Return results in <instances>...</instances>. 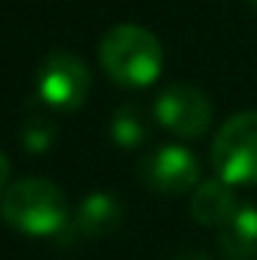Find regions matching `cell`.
<instances>
[{"instance_id": "8fae6325", "label": "cell", "mask_w": 257, "mask_h": 260, "mask_svg": "<svg viewBox=\"0 0 257 260\" xmlns=\"http://www.w3.org/2000/svg\"><path fill=\"white\" fill-rule=\"evenodd\" d=\"M22 147L30 152V155H45L47 150L56 141V127L47 119H30L25 127H22Z\"/></svg>"}, {"instance_id": "9c48e42d", "label": "cell", "mask_w": 257, "mask_h": 260, "mask_svg": "<svg viewBox=\"0 0 257 260\" xmlns=\"http://www.w3.org/2000/svg\"><path fill=\"white\" fill-rule=\"evenodd\" d=\"M218 249L227 260H257V208L238 205L218 227Z\"/></svg>"}, {"instance_id": "5b68a950", "label": "cell", "mask_w": 257, "mask_h": 260, "mask_svg": "<svg viewBox=\"0 0 257 260\" xmlns=\"http://www.w3.org/2000/svg\"><path fill=\"white\" fill-rule=\"evenodd\" d=\"M202 169L199 160L191 150L180 144H166L158 150L146 152L138 160V177L152 194L161 197H182L188 191H194L199 180Z\"/></svg>"}, {"instance_id": "5bb4252c", "label": "cell", "mask_w": 257, "mask_h": 260, "mask_svg": "<svg viewBox=\"0 0 257 260\" xmlns=\"http://www.w3.org/2000/svg\"><path fill=\"white\" fill-rule=\"evenodd\" d=\"M249 3H252V6H254V9H257V0H249Z\"/></svg>"}, {"instance_id": "4fadbf2b", "label": "cell", "mask_w": 257, "mask_h": 260, "mask_svg": "<svg viewBox=\"0 0 257 260\" xmlns=\"http://www.w3.org/2000/svg\"><path fill=\"white\" fill-rule=\"evenodd\" d=\"M174 260H213V257H207L205 252H194V249H188V252H180Z\"/></svg>"}, {"instance_id": "ba28073f", "label": "cell", "mask_w": 257, "mask_h": 260, "mask_svg": "<svg viewBox=\"0 0 257 260\" xmlns=\"http://www.w3.org/2000/svg\"><path fill=\"white\" fill-rule=\"evenodd\" d=\"M232 188L235 185L224 183L222 177H216V180H202L191 191L194 221L205 224V227H222L238 208V200H235V191Z\"/></svg>"}, {"instance_id": "52a82bcc", "label": "cell", "mask_w": 257, "mask_h": 260, "mask_svg": "<svg viewBox=\"0 0 257 260\" xmlns=\"http://www.w3.org/2000/svg\"><path fill=\"white\" fill-rule=\"evenodd\" d=\"M122 213H125V208L111 191H91L75 210L72 230L86 238H102L122 224Z\"/></svg>"}, {"instance_id": "30bf717a", "label": "cell", "mask_w": 257, "mask_h": 260, "mask_svg": "<svg viewBox=\"0 0 257 260\" xmlns=\"http://www.w3.org/2000/svg\"><path fill=\"white\" fill-rule=\"evenodd\" d=\"M146 136H150V125H146V116L141 114V108H136V105H122L111 116V139L122 150L141 147Z\"/></svg>"}, {"instance_id": "7c38bea8", "label": "cell", "mask_w": 257, "mask_h": 260, "mask_svg": "<svg viewBox=\"0 0 257 260\" xmlns=\"http://www.w3.org/2000/svg\"><path fill=\"white\" fill-rule=\"evenodd\" d=\"M9 175H11V164H9V158L0 152V194L9 188Z\"/></svg>"}, {"instance_id": "6da1fadb", "label": "cell", "mask_w": 257, "mask_h": 260, "mask_svg": "<svg viewBox=\"0 0 257 260\" xmlns=\"http://www.w3.org/2000/svg\"><path fill=\"white\" fill-rule=\"evenodd\" d=\"M100 64L116 86L146 89L161 78L163 47L152 30L141 25H114L100 42Z\"/></svg>"}, {"instance_id": "8992f818", "label": "cell", "mask_w": 257, "mask_h": 260, "mask_svg": "<svg viewBox=\"0 0 257 260\" xmlns=\"http://www.w3.org/2000/svg\"><path fill=\"white\" fill-rule=\"evenodd\" d=\"M155 119L171 136L199 139L213 122V103L191 83H171L155 97Z\"/></svg>"}, {"instance_id": "277c9868", "label": "cell", "mask_w": 257, "mask_h": 260, "mask_svg": "<svg viewBox=\"0 0 257 260\" xmlns=\"http://www.w3.org/2000/svg\"><path fill=\"white\" fill-rule=\"evenodd\" d=\"M39 100L56 111H78L91 94V72L83 58L64 50L45 55L36 72Z\"/></svg>"}, {"instance_id": "3957f363", "label": "cell", "mask_w": 257, "mask_h": 260, "mask_svg": "<svg viewBox=\"0 0 257 260\" xmlns=\"http://www.w3.org/2000/svg\"><path fill=\"white\" fill-rule=\"evenodd\" d=\"M213 172L230 185H257V111L230 116L210 147Z\"/></svg>"}, {"instance_id": "7a4b0ae2", "label": "cell", "mask_w": 257, "mask_h": 260, "mask_svg": "<svg viewBox=\"0 0 257 260\" xmlns=\"http://www.w3.org/2000/svg\"><path fill=\"white\" fill-rule=\"evenodd\" d=\"M0 216L25 235H61L69 230V208L64 191L42 177H22L0 197Z\"/></svg>"}]
</instances>
